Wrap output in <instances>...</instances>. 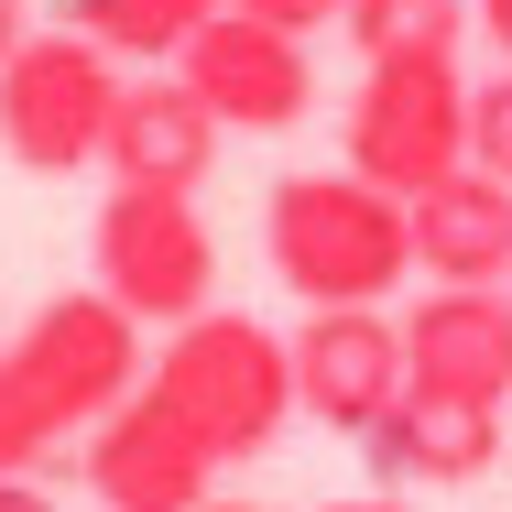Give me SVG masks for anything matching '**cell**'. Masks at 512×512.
Masks as SVG:
<instances>
[{"label":"cell","instance_id":"22","mask_svg":"<svg viewBox=\"0 0 512 512\" xmlns=\"http://www.w3.org/2000/svg\"><path fill=\"white\" fill-rule=\"evenodd\" d=\"M327 512H404V502H327Z\"/></svg>","mask_w":512,"mask_h":512},{"label":"cell","instance_id":"4","mask_svg":"<svg viewBox=\"0 0 512 512\" xmlns=\"http://www.w3.org/2000/svg\"><path fill=\"white\" fill-rule=\"evenodd\" d=\"M142 338H153V327L120 306V295L66 284V295H44V306H33V327H22L0 360L22 371V393L44 404L55 436H88L99 414H120L131 393H142V371H153V360H142Z\"/></svg>","mask_w":512,"mask_h":512},{"label":"cell","instance_id":"3","mask_svg":"<svg viewBox=\"0 0 512 512\" xmlns=\"http://www.w3.org/2000/svg\"><path fill=\"white\" fill-rule=\"evenodd\" d=\"M131 88V66L88 44L77 22H33L22 55L0 66V153L22 175H88L109 153V109Z\"/></svg>","mask_w":512,"mask_h":512},{"label":"cell","instance_id":"5","mask_svg":"<svg viewBox=\"0 0 512 512\" xmlns=\"http://www.w3.org/2000/svg\"><path fill=\"white\" fill-rule=\"evenodd\" d=\"M88 262H99V295H120L142 327H186L218 306V240H207L197 197L175 186H109Z\"/></svg>","mask_w":512,"mask_h":512},{"label":"cell","instance_id":"13","mask_svg":"<svg viewBox=\"0 0 512 512\" xmlns=\"http://www.w3.org/2000/svg\"><path fill=\"white\" fill-rule=\"evenodd\" d=\"M414 218V273L425 284H512V186L458 164L425 197H404Z\"/></svg>","mask_w":512,"mask_h":512},{"label":"cell","instance_id":"16","mask_svg":"<svg viewBox=\"0 0 512 512\" xmlns=\"http://www.w3.org/2000/svg\"><path fill=\"white\" fill-rule=\"evenodd\" d=\"M55 447H66V436H55V425H44V404H33V393H22V371H11V360H0V480H11V469H44V458H55Z\"/></svg>","mask_w":512,"mask_h":512},{"label":"cell","instance_id":"19","mask_svg":"<svg viewBox=\"0 0 512 512\" xmlns=\"http://www.w3.org/2000/svg\"><path fill=\"white\" fill-rule=\"evenodd\" d=\"M0 512H55V491H44L33 469H11V480H0Z\"/></svg>","mask_w":512,"mask_h":512},{"label":"cell","instance_id":"2","mask_svg":"<svg viewBox=\"0 0 512 512\" xmlns=\"http://www.w3.org/2000/svg\"><path fill=\"white\" fill-rule=\"evenodd\" d=\"M142 393L164 414H186V436L218 469H240V458H262L295 425V349L273 327H251V316L207 306V316H186L164 338V360L142 371Z\"/></svg>","mask_w":512,"mask_h":512},{"label":"cell","instance_id":"15","mask_svg":"<svg viewBox=\"0 0 512 512\" xmlns=\"http://www.w3.org/2000/svg\"><path fill=\"white\" fill-rule=\"evenodd\" d=\"M338 33L360 44V66H393V55H458L469 0H349Z\"/></svg>","mask_w":512,"mask_h":512},{"label":"cell","instance_id":"1","mask_svg":"<svg viewBox=\"0 0 512 512\" xmlns=\"http://www.w3.org/2000/svg\"><path fill=\"white\" fill-rule=\"evenodd\" d=\"M262 251L306 306H382L414 273V218L393 186L327 164V175H284L262 207Z\"/></svg>","mask_w":512,"mask_h":512},{"label":"cell","instance_id":"9","mask_svg":"<svg viewBox=\"0 0 512 512\" xmlns=\"http://www.w3.org/2000/svg\"><path fill=\"white\" fill-rule=\"evenodd\" d=\"M88 491H99V512H207L218 502V458L186 436V414L131 393L120 414L88 425Z\"/></svg>","mask_w":512,"mask_h":512},{"label":"cell","instance_id":"14","mask_svg":"<svg viewBox=\"0 0 512 512\" xmlns=\"http://www.w3.org/2000/svg\"><path fill=\"white\" fill-rule=\"evenodd\" d=\"M207 11H229V0H66V22L88 44H109L120 66H175Z\"/></svg>","mask_w":512,"mask_h":512},{"label":"cell","instance_id":"7","mask_svg":"<svg viewBox=\"0 0 512 512\" xmlns=\"http://www.w3.org/2000/svg\"><path fill=\"white\" fill-rule=\"evenodd\" d=\"M175 77L218 109V131H295L316 109L306 33H284V22H262V11H207L197 44L175 55Z\"/></svg>","mask_w":512,"mask_h":512},{"label":"cell","instance_id":"8","mask_svg":"<svg viewBox=\"0 0 512 512\" xmlns=\"http://www.w3.org/2000/svg\"><path fill=\"white\" fill-rule=\"evenodd\" d=\"M295 349V414H316L327 436H371L382 414L404 404V316L382 306H306Z\"/></svg>","mask_w":512,"mask_h":512},{"label":"cell","instance_id":"10","mask_svg":"<svg viewBox=\"0 0 512 512\" xmlns=\"http://www.w3.org/2000/svg\"><path fill=\"white\" fill-rule=\"evenodd\" d=\"M404 371L414 393L512 404V284H425V306L404 316Z\"/></svg>","mask_w":512,"mask_h":512},{"label":"cell","instance_id":"18","mask_svg":"<svg viewBox=\"0 0 512 512\" xmlns=\"http://www.w3.org/2000/svg\"><path fill=\"white\" fill-rule=\"evenodd\" d=\"M229 11H262L284 33H316V22H349V0H229Z\"/></svg>","mask_w":512,"mask_h":512},{"label":"cell","instance_id":"21","mask_svg":"<svg viewBox=\"0 0 512 512\" xmlns=\"http://www.w3.org/2000/svg\"><path fill=\"white\" fill-rule=\"evenodd\" d=\"M22 33H33V0H0V66L22 55Z\"/></svg>","mask_w":512,"mask_h":512},{"label":"cell","instance_id":"6","mask_svg":"<svg viewBox=\"0 0 512 512\" xmlns=\"http://www.w3.org/2000/svg\"><path fill=\"white\" fill-rule=\"evenodd\" d=\"M338 153H349V175H371L393 197H425L436 175H458L469 164V77H458V55H393V66H371L360 99H349Z\"/></svg>","mask_w":512,"mask_h":512},{"label":"cell","instance_id":"17","mask_svg":"<svg viewBox=\"0 0 512 512\" xmlns=\"http://www.w3.org/2000/svg\"><path fill=\"white\" fill-rule=\"evenodd\" d=\"M469 164L512 186V66H491V77L469 88Z\"/></svg>","mask_w":512,"mask_h":512},{"label":"cell","instance_id":"23","mask_svg":"<svg viewBox=\"0 0 512 512\" xmlns=\"http://www.w3.org/2000/svg\"><path fill=\"white\" fill-rule=\"evenodd\" d=\"M207 512H251V502H207Z\"/></svg>","mask_w":512,"mask_h":512},{"label":"cell","instance_id":"20","mask_svg":"<svg viewBox=\"0 0 512 512\" xmlns=\"http://www.w3.org/2000/svg\"><path fill=\"white\" fill-rule=\"evenodd\" d=\"M469 22L491 33V55H502V66H512V0H469Z\"/></svg>","mask_w":512,"mask_h":512},{"label":"cell","instance_id":"11","mask_svg":"<svg viewBox=\"0 0 512 512\" xmlns=\"http://www.w3.org/2000/svg\"><path fill=\"white\" fill-rule=\"evenodd\" d=\"M218 109L175 77V66H153V77H131L120 109H109V186H175V197H197L207 164H218Z\"/></svg>","mask_w":512,"mask_h":512},{"label":"cell","instance_id":"12","mask_svg":"<svg viewBox=\"0 0 512 512\" xmlns=\"http://www.w3.org/2000/svg\"><path fill=\"white\" fill-rule=\"evenodd\" d=\"M371 469H382V491H469L491 458H502V404H458V393H414L404 382V404L382 414L371 436Z\"/></svg>","mask_w":512,"mask_h":512}]
</instances>
